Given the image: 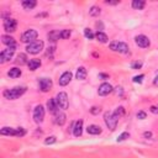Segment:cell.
Instances as JSON below:
<instances>
[{
    "mask_svg": "<svg viewBox=\"0 0 158 158\" xmlns=\"http://www.w3.org/2000/svg\"><path fill=\"white\" fill-rule=\"evenodd\" d=\"M27 90V88L26 87H15V88H12V89H6V90H4L3 95H4V98L5 99H8V100H16L19 99L21 95H24Z\"/></svg>",
    "mask_w": 158,
    "mask_h": 158,
    "instance_id": "6da1fadb",
    "label": "cell"
},
{
    "mask_svg": "<svg viewBox=\"0 0 158 158\" xmlns=\"http://www.w3.org/2000/svg\"><path fill=\"white\" fill-rule=\"evenodd\" d=\"M37 37H38V32L33 29H30L22 33L21 37H20V41H21L22 43L29 45V43H32V42H35V41H37Z\"/></svg>",
    "mask_w": 158,
    "mask_h": 158,
    "instance_id": "7a4b0ae2",
    "label": "cell"
},
{
    "mask_svg": "<svg viewBox=\"0 0 158 158\" xmlns=\"http://www.w3.org/2000/svg\"><path fill=\"white\" fill-rule=\"evenodd\" d=\"M110 50L114 51V52H119L122 54H127L130 48H128V45L126 42H121V41H113L109 45Z\"/></svg>",
    "mask_w": 158,
    "mask_h": 158,
    "instance_id": "3957f363",
    "label": "cell"
},
{
    "mask_svg": "<svg viewBox=\"0 0 158 158\" xmlns=\"http://www.w3.org/2000/svg\"><path fill=\"white\" fill-rule=\"evenodd\" d=\"M104 121L106 123L107 128H110L111 131H114V130L116 128V126H118V122H119V119L115 116L114 113H110V111H106L104 114Z\"/></svg>",
    "mask_w": 158,
    "mask_h": 158,
    "instance_id": "277c9868",
    "label": "cell"
},
{
    "mask_svg": "<svg viewBox=\"0 0 158 158\" xmlns=\"http://www.w3.org/2000/svg\"><path fill=\"white\" fill-rule=\"evenodd\" d=\"M43 47H45L43 41L42 40H37V41H35V42L29 43L26 46V52L31 53V54H37V53H40L41 51L43 50Z\"/></svg>",
    "mask_w": 158,
    "mask_h": 158,
    "instance_id": "5b68a950",
    "label": "cell"
},
{
    "mask_svg": "<svg viewBox=\"0 0 158 158\" xmlns=\"http://www.w3.org/2000/svg\"><path fill=\"white\" fill-rule=\"evenodd\" d=\"M54 99H56L57 105H58L59 109H62V110H67L68 107H69V100H68V95H67V93L61 92V93L57 94V97L54 98Z\"/></svg>",
    "mask_w": 158,
    "mask_h": 158,
    "instance_id": "8992f818",
    "label": "cell"
},
{
    "mask_svg": "<svg viewBox=\"0 0 158 158\" xmlns=\"http://www.w3.org/2000/svg\"><path fill=\"white\" fill-rule=\"evenodd\" d=\"M15 50H16V47H8V48L3 50L1 53H0V63L4 64V63H6V62H9L14 57Z\"/></svg>",
    "mask_w": 158,
    "mask_h": 158,
    "instance_id": "52a82bcc",
    "label": "cell"
},
{
    "mask_svg": "<svg viewBox=\"0 0 158 158\" xmlns=\"http://www.w3.org/2000/svg\"><path fill=\"white\" fill-rule=\"evenodd\" d=\"M45 107L42 105H36V107L33 109V114H32V118L33 121L36 123H41L45 119Z\"/></svg>",
    "mask_w": 158,
    "mask_h": 158,
    "instance_id": "ba28073f",
    "label": "cell"
},
{
    "mask_svg": "<svg viewBox=\"0 0 158 158\" xmlns=\"http://www.w3.org/2000/svg\"><path fill=\"white\" fill-rule=\"evenodd\" d=\"M4 30L10 33V32H15L16 31V27H17V21L15 19H11V17H8V19H5L4 20Z\"/></svg>",
    "mask_w": 158,
    "mask_h": 158,
    "instance_id": "9c48e42d",
    "label": "cell"
},
{
    "mask_svg": "<svg viewBox=\"0 0 158 158\" xmlns=\"http://www.w3.org/2000/svg\"><path fill=\"white\" fill-rule=\"evenodd\" d=\"M52 85H53V82H52V79H50V78H41V79L38 80L40 90L43 92V93L50 92L51 89H52Z\"/></svg>",
    "mask_w": 158,
    "mask_h": 158,
    "instance_id": "30bf717a",
    "label": "cell"
},
{
    "mask_svg": "<svg viewBox=\"0 0 158 158\" xmlns=\"http://www.w3.org/2000/svg\"><path fill=\"white\" fill-rule=\"evenodd\" d=\"M72 78H73V73H72L71 71H66V72L59 77L58 84H59L61 87H66V85H68V84L71 83Z\"/></svg>",
    "mask_w": 158,
    "mask_h": 158,
    "instance_id": "8fae6325",
    "label": "cell"
},
{
    "mask_svg": "<svg viewBox=\"0 0 158 158\" xmlns=\"http://www.w3.org/2000/svg\"><path fill=\"white\" fill-rule=\"evenodd\" d=\"M135 42L139 47H141V48H147V47H149V45H151L149 38L147 36H145V35L136 36L135 37Z\"/></svg>",
    "mask_w": 158,
    "mask_h": 158,
    "instance_id": "7c38bea8",
    "label": "cell"
},
{
    "mask_svg": "<svg viewBox=\"0 0 158 158\" xmlns=\"http://www.w3.org/2000/svg\"><path fill=\"white\" fill-rule=\"evenodd\" d=\"M114 92V88L111 84H109V83H102L99 89H98V94L100 95V97H106V95H109L110 93H113Z\"/></svg>",
    "mask_w": 158,
    "mask_h": 158,
    "instance_id": "4fadbf2b",
    "label": "cell"
},
{
    "mask_svg": "<svg viewBox=\"0 0 158 158\" xmlns=\"http://www.w3.org/2000/svg\"><path fill=\"white\" fill-rule=\"evenodd\" d=\"M73 136L74 137H80L82 133H83V120L79 119L78 121H75V123L73 125Z\"/></svg>",
    "mask_w": 158,
    "mask_h": 158,
    "instance_id": "5bb4252c",
    "label": "cell"
},
{
    "mask_svg": "<svg viewBox=\"0 0 158 158\" xmlns=\"http://www.w3.org/2000/svg\"><path fill=\"white\" fill-rule=\"evenodd\" d=\"M47 109H48V111L52 114V115H56L58 111H59V107L57 105V101L56 99H50L47 101Z\"/></svg>",
    "mask_w": 158,
    "mask_h": 158,
    "instance_id": "9a60e30c",
    "label": "cell"
},
{
    "mask_svg": "<svg viewBox=\"0 0 158 158\" xmlns=\"http://www.w3.org/2000/svg\"><path fill=\"white\" fill-rule=\"evenodd\" d=\"M0 133L3 136H16L19 135V130L17 128H14V127H9V126H5L0 130Z\"/></svg>",
    "mask_w": 158,
    "mask_h": 158,
    "instance_id": "2e32d148",
    "label": "cell"
},
{
    "mask_svg": "<svg viewBox=\"0 0 158 158\" xmlns=\"http://www.w3.org/2000/svg\"><path fill=\"white\" fill-rule=\"evenodd\" d=\"M1 42L8 46V47H16V42H15V38L10 35H3L1 36Z\"/></svg>",
    "mask_w": 158,
    "mask_h": 158,
    "instance_id": "e0dca14e",
    "label": "cell"
},
{
    "mask_svg": "<svg viewBox=\"0 0 158 158\" xmlns=\"http://www.w3.org/2000/svg\"><path fill=\"white\" fill-rule=\"evenodd\" d=\"M41 59H38V58H32V59H30L29 61V63H27V67H29V69L30 71H36V69H38V68L41 67Z\"/></svg>",
    "mask_w": 158,
    "mask_h": 158,
    "instance_id": "ac0fdd59",
    "label": "cell"
},
{
    "mask_svg": "<svg viewBox=\"0 0 158 158\" xmlns=\"http://www.w3.org/2000/svg\"><path fill=\"white\" fill-rule=\"evenodd\" d=\"M47 38H48V41H51V42H57L58 40H61V31L58 30H53L51 32H48V35H47Z\"/></svg>",
    "mask_w": 158,
    "mask_h": 158,
    "instance_id": "d6986e66",
    "label": "cell"
},
{
    "mask_svg": "<svg viewBox=\"0 0 158 158\" xmlns=\"http://www.w3.org/2000/svg\"><path fill=\"white\" fill-rule=\"evenodd\" d=\"M54 122L57 123V125L59 126H63L64 123H66V114L64 113H62V111H58L56 115H54Z\"/></svg>",
    "mask_w": 158,
    "mask_h": 158,
    "instance_id": "ffe728a7",
    "label": "cell"
},
{
    "mask_svg": "<svg viewBox=\"0 0 158 158\" xmlns=\"http://www.w3.org/2000/svg\"><path fill=\"white\" fill-rule=\"evenodd\" d=\"M87 75H88V72L85 69V67H79L77 69V73H75V78L78 80H84L87 79Z\"/></svg>",
    "mask_w": 158,
    "mask_h": 158,
    "instance_id": "44dd1931",
    "label": "cell"
},
{
    "mask_svg": "<svg viewBox=\"0 0 158 158\" xmlns=\"http://www.w3.org/2000/svg\"><path fill=\"white\" fill-rule=\"evenodd\" d=\"M21 74H22L21 69H20V68H17V67H14V68H11V69L8 72V75H9L10 78H12V79L20 78V77H21Z\"/></svg>",
    "mask_w": 158,
    "mask_h": 158,
    "instance_id": "7402d4cb",
    "label": "cell"
},
{
    "mask_svg": "<svg viewBox=\"0 0 158 158\" xmlns=\"http://www.w3.org/2000/svg\"><path fill=\"white\" fill-rule=\"evenodd\" d=\"M87 132L89 135H100L101 133V127L98 125H89L87 127Z\"/></svg>",
    "mask_w": 158,
    "mask_h": 158,
    "instance_id": "603a6c76",
    "label": "cell"
},
{
    "mask_svg": "<svg viewBox=\"0 0 158 158\" xmlns=\"http://www.w3.org/2000/svg\"><path fill=\"white\" fill-rule=\"evenodd\" d=\"M21 5H22L24 9L31 10V9H33L37 5V1H36V0H24V1L21 3Z\"/></svg>",
    "mask_w": 158,
    "mask_h": 158,
    "instance_id": "cb8c5ba5",
    "label": "cell"
},
{
    "mask_svg": "<svg viewBox=\"0 0 158 158\" xmlns=\"http://www.w3.org/2000/svg\"><path fill=\"white\" fill-rule=\"evenodd\" d=\"M15 63H16V64H20V66L27 64V63H29V61H27V56H26L25 53L17 54V57H16V59H15Z\"/></svg>",
    "mask_w": 158,
    "mask_h": 158,
    "instance_id": "d4e9b609",
    "label": "cell"
},
{
    "mask_svg": "<svg viewBox=\"0 0 158 158\" xmlns=\"http://www.w3.org/2000/svg\"><path fill=\"white\" fill-rule=\"evenodd\" d=\"M95 38H97L99 42H101V43H106L107 41H109L107 35H106L105 32H102V31H98L97 33H95Z\"/></svg>",
    "mask_w": 158,
    "mask_h": 158,
    "instance_id": "484cf974",
    "label": "cell"
},
{
    "mask_svg": "<svg viewBox=\"0 0 158 158\" xmlns=\"http://www.w3.org/2000/svg\"><path fill=\"white\" fill-rule=\"evenodd\" d=\"M131 5L135 10H142L146 6V1L145 0H133Z\"/></svg>",
    "mask_w": 158,
    "mask_h": 158,
    "instance_id": "4316f807",
    "label": "cell"
},
{
    "mask_svg": "<svg viewBox=\"0 0 158 158\" xmlns=\"http://www.w3.org/2000/svg\"><path fill=\"white\" fill-rule=\"evenodd\" d=\"M100 12H101V10H100L99 6H95L94 5V6H92V8H90V10H89V15L95 17V16H99Z\"/></svg>",
    "mask_w": 158,
    "mask_h": 158,
    "instance_id": "83f0119b",
    "label": "cell"
},
{
    "mask_svg": "<svg viewBox=\"0 0 158 158\" xmlns=\"http://www.w3.org/2000/svg\"><path fill=\"white\" fill-rule=\"evenodd\" d=\"M114 114H115V116L118 119H120V118H122L123 115H125V107L123 106H119V107H116V110L115 111H113Z\"/></svg>",
    "mask_w": 158,
    "mask_h": 158,
    "instance_id": "f1b7e54d",
    "label": "cell"
},
{
    "mask_svg": "<svg viewBox=\"0 0 158 158\" xmlns=\"http://www.w3.org/2000/svg\"><path fill=\"white\" fill-rule=\"evenodd\" d=\"M84 36H85V38H88V40H94V37H95L94 32H93L90 29H89V27L84 29Z\"/></svg>",
    "mask_w": 158,
    "mask_h": 158,
    "instance_id": "f546056e",
    "label": "cell"
},
{
    "mask_svg": "<svg viewBox=\"0 0 158 158\" xmlns=\"http://www.w3.org/2000/svg\"><path fill=\"white\" fill-rule=\"evenodd\" d=\"M71 35H72V31L71 30H61V40L69 38Z\"/></svg>",
    "mask_w": 158,
    "mask_h": 158,
    "instance_id": "4dcf8cb0",
    "label": "cell"
},
{
    "mask_svg": "<svg viewBox=\"0 0 158 158\" xmlns=\"http://www.w3.org/2000/svg\"><path fill=\"white\" fill-rule=\"evenodd\" d=\"M57 142V137L56 136H48L45 140V145H53V143Z\"/></svg>",
    "mask_w": 158,
    "mask_h": 158,
    "instance_id": "1f68e13d",
    "label": "cell"
},
{
    "mask_svg": "<svg viewBox=\"0 0 158 158\" xmlns=\"http://www.w3.org/2000/svg\"><path fill=\"white\" fill-rule=\"evenodd\" d=\"M128 137H130V133H128V132H122V133L118 137V139H116V141H118V142H122V141L127 140Z\"/></svg>",
    "mask_w": 158,
    "mask_h": 158,
    "instance_id": "d6a6232c",
    "label": "cell"
},
{
    "mask_svg": "<svg viewBox=\"0 0 158 158\" xmlns=\"http://www.w3.org/2000/svg\"><path fill=\"white\" fill-rule=\"evenodd\" d=\"M136 118L139 119V120H145L147 118V114L145 111H139V113L136 114Z\"/></svg>",
    "mask_w": 158,
    "mask_h": 158,
    "instance_id": "836d02e7",
    "label": "cell"
},
{
    "mask_svg": "<svg viewBox=\"0 0 158 158\" xmlns=\"http://www.w3.org/2000/svg\"><path fill=\"white\" fill-rule=\"evenodd\" d=\"M143 78H145V75L143 74H140V75H135L133 77V82L135 83H142V80H143Z\"/></svg>",
    "mask_w": 158,
    "mask_h": 158,
    "instance_id": "e575fe53",
    "label": "cell"
},
{
    "mask_svg": "<svg viewBox=\"0 0 158 158\" xmlns=\"http://www.w3.org/2000/svg\"><path fill=\"white\" fill-rule=\"evenodd\" d=\"M141 67H142V63H141V62H133V63L131 64V68H132V69H140Z\"/></svg>",
    "mask_w": 158,
    "mask_h": 158,
    "instance_id": "d590c367",
    "label": "cell"
},
{
    "mask_svg": "<svg viewBox=\"0 0 158 158\" xmlns=\"http://www.w3.org/2000/svg\"><path fill=\"white\" fill-rule=\"evenodd\" d=\"M90 113H92L93 115H98V114L100 113V107H97V106H93V107L90 109Z\"/></svg>",
    "mask_w": 158,
    "mask_h": 158,
    "instance_id": "8d00e7d4",
    "label": "cell"
},
{
    "mask_svg": "<svg viewBox=\"0 0 158 158\" xmlns=\"http://www.w3.org/2000/svg\"><path fill=\"white\" fill-rule=\"evenodd\" d=\"M149 111L152 114H158V107L157 106H151L149 107Z\"/></svg>",
    "mask_w": 158,
    "mask_h": 158,
    "instance_id": "74e56055",
    "label": "cell"
},
{
    "mask_svg": "<svg viewBox=\"0 0 158 158\" xmlns=\"http://www.w3.org/2000/svg\"><path fill=\"white\" fill-rule=\"evenodd\" d=\"M98 77H99L100 79H109V75H107V74H105V73H99Z\"/></svg>",
    "mask_w": 158,
    "mask_h": 158,
    "instance_id": "f35d334b",
    "label": "cell"
},
{
    "mask_svg": "<svg viewBox=\"0 0 158 158\" xmlns=\"http://www.w3.org/2000/svg\"><path fill=\"white\" fill-rule=\"evenodd\" d=\"M97 27H98V31H99V29H100V31L104 30V25H102L101 21H98V22H97Z\"/></svg>",
    "mask_w": 158,
    "mask_h": 158,
    "instance_id": "ab89813d",
    "label": "cell"
},
{
    "mask_svg": "<svg viewBox=\"0 0 158 158\" xmlns=\"http://www.w3.org/2000/svg\"><path fill=\"white\" fill-rule=\"evenodd\" d=\"M143 137H145V139H151V137H152V132L146 131L145 133H143Z\"/></svg>",
    "mask_w": 158,
    "mask_h": 158,
    "instance_id": "60d3db41",
    "label": "cell"
},
{
    "mask_svg": "<svg viewBox=\"0 0 158 158\" xmlns=\"http://www.w3.org/2000/svg\"><path fill=\"white\" fill-rule=\"evenodd\" d=\"M54 48H56V47H54V46H52V47H48V52H47V56H50V54H52V53L54 52Z\"/></svg>",
    "mask_w": 158,
    "mask_h": 158,
    "instance_id": "b9f144b4",
    "label": "cell"
},
{
    "mask_svg": "<svg viewBox=\"0 0 158 158\" xmlns=\"http://www.w3.org/2000/svg\"><path fill=\"white\" fill-rule=\"evenodd\" d=\"M115 89H116V94H118V95L119 94L122 95V88L121 87H118V88H115Z\"/></svg>",
    "mask_w": 158,
    "mask_h": 158,
    "instance_id": "7bdbcfd3",
    "label": "cell"
},
{
    "mask_svg": "<svg viewBox=\"0 0 158 158\" xmlns=\"http://www.w3.org/2000/svg\"><path fill=\"white\" fill-rule=\"evenodd\" d=\"M153 84L156 85V87H158V74L154 77V79H153Z\"/></svg>",
    "mask_w": 158,
    "mask_h": 158,
    "instance_id": "ee69618b",
    "label": "cell"
},
{
    "mask_svg": "<svg viewBox=\"0 0 158 158\" xmlns=\"http://www.w3.org/2000/svg\"><path fill=\"white\" fill-rule=\"evenodd\" d=\"M106 4H110V5H116V4H119L120 1H105Z\"/></svg>",
    "mask_w": 158,
    "mask_h": 158,
    "instance_id": "f6af8a7d",
    "label": "cell"
},
{
    "mask_svg": "<svg viewBox=\"0 0 158 158\" xmlns=\"http://www.w3.org/2000/svg\"><path fill=\"white\" fill-rule=\"evenodd\" d=\"M157 107H158V106H157Z\"/></svg>",
    "mask_w": 158,
    "mask_h": 158,
    "instance_id": "bcb514c9",
    "label": "cell"
}]
</instances>
